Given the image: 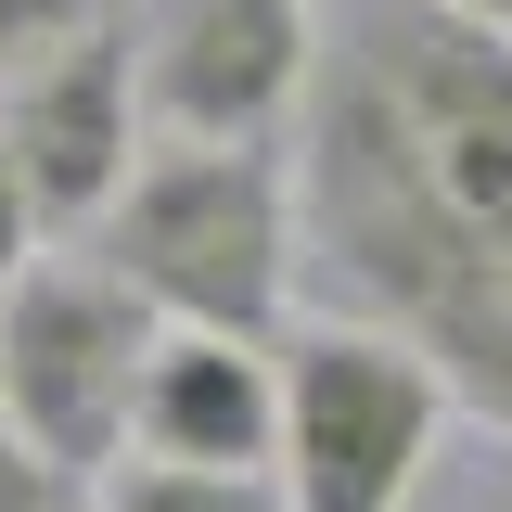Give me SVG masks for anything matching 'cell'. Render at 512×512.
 <instances>
[{"label": "cell", "mask_w": 512, "mask_h": 512, "mask_svg": "<svg viewBox=\"0 0 512 512\" xmlns=\"http://www.w3.org/2000/svg\"><path fill=\"white\" fill-rule=\"evenodd\" d=\"M295 231L333 320L423 346L512 436V39L436 0H333L295 103Z\"/></svg>", "instance_id": "6da1fadb"}, {"label": "cell", "mask_w": 512, "mask_h": 512, "mask_svg": "<svg viewBox=\"0 0 512 512\" xmlns=\"http://www.w3.org/2000/svg\"><path fill=\"white\" fill-rule=\"evenodd\" d=\"M90 256L154 320L269 346L282 308H295V256H308V231H295V154L282 141H167V154L128 167V192L103 205V244Z\"/></svg>", "instance_id": "7a4b0ae2"}, {"label": "cell", "mask_w": 512, "mask_h": 512, "mask_svg": "<svg viewBox=\"0 0 512 512\" xmlns=\"http://www.w3.org/2000/svg\"><path fill=\"white\" fill-rule=\"evenodd\" d=\"M154 333L167 320L141 308L103 256H39L26 282H0V410H13L26 461L52 474L64 500H90L116 474Z\"/></svg>", "instance_id": "3957f363"}, {"label": "cell", "mask_w": 512, "mask_h": 512, "mask_svg": "<svg viewBox=\"0 0 512 512\" xmlns=\"http://www.w3.org/2000/svg\"><path fill=\"white\" fill-rule=\"evenodd\" d=\"M448 410L461 397L423 346L372 320H308L282 346V512H410Z\"/></svg>", "instance_id": "277c9868"}, {"label": "cell", "mask_w": 512, "mask_h": 512, "mask_svg": "<svg viewBox=\"0 0 512 512\" xmlns=\"http://www.w3.org/2000/svg\"><path fill=\"white\" fill-rule=\"evenodd\" d=\"M320 64V0H167L141 39V116L167 141H282Z\"/></svg>", "instance_id": "5b68a950"}, {"label": "cell", "mask_w": 512, "mask_h": 512, "mask_svg": "<svg viewBox=\"0 0 512 512\" xmlns=\"http://www.w3.org/2000/svg\"><path fill=\"white\" fill-rule=\"evenodd\" d=\"M0 141H13V167H26L52 231H103V205L141 167V52H128V13L90 26V39H64L52 64H26L0 90Z\"/></svg>", "instance_id": "8992f818"}, {"label": "cell", "mask_w": 512, "mask_h": 512, "mask_svg": "<svg viewBox=\"0 0 512 512\" xmlns=\"http://www.w3.org/2000/svg\"><path fill=\"white\" fill-rule=\"evenodd\" d=\"M128 448L180 461V474H282V359L244 333H154L141 397H128Z\"/></svg>", "instance_id": "52a82bcc"}, {"label": "cell", "mask_w": 512, "mask_h": 512, "mask_svg": "<svg viewBox=\"0 0 512 512\" xmlns=\"http://www.w3.org/2000/svg\"><path fill=\"white\" fill-rule=\"evenodd\" d=\"M90 512H282V474H180V461H128L90 487Z\"/></svg>", "instance_id": "ba28073f"}, {"label": "cell", "mask_w": 512, "mask_h": 512, "mask_svg": "<svg viewBox=\"0 0 512 512\" xmlns=\"http://www.w3.org/2000/svg\"><path fill=\"white\" fill-rule=\"evenodd\" d=\"M128 0H0V64L26 77V64H52L64 39H90V26H116Z\"/></svg>", "instance_id": "9c48e42d"}, {"label": "cell", "mask_w": 512, "mask_h": 512, "mask_svg": "<svg viewBox=\"0 0 512 512\" xmlns=\"http://www.w3.org/2000/svg\"><path fill=\"white\" fill-rule=\"evenodd\" d=\"M39 244H52V218H39V192H26L13 141H0V282H26V269H39Z\"/></svg>", "instance_id": "30bf717a"}, {"label": "cell", "mask_w": 512, "mask_h": 512, "mask_svg": "<svg viewBox=\"0 0 512 512\" xmlns=\"http://www.w3.org/2000/svg\"><path fill=\"white\" fill-rule=\"evenodd\" d=\"M0 512H64V500L39 487V474H0Z\"/></svg>", "instance_id": "8fae6325"}, {"label": "cell", "mask_w": 512, "mask_h": 512, "mask_svg": "<svg viewBox=\"0 0 512 512\" xmlns=\"http://www.w3.org/2000/svg\"><path fill=\"white\" fill-rule=\"evenodd\" d=\"M436 13H461V26H500V39H512V0H436Z\"/></svg>", "instance_id": "7c38bea8"}]
</instances>
